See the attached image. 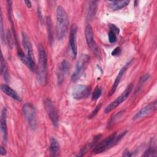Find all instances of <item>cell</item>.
Returning <instances> with one entry per match:
<instances>
[{
	"mask_svg": "<svg viewBox=\"0 0 157 157\" xmlns=\"http://www.w3.org/2000/svg\"><path fill=\"white\" fill-rule=\"evenodd\" d=\"M23 114L26 119L30 129L35 130L37 126L36 111L35 107L31 103H25L22 109Z\"/></svg>",
	"mask_w": 157,
	"mask_h": 157,
	"instance_id": "277c9868",
	"label": "cell"
},
{
	"mask_svg": "<svg viewBox=\"0 0 157 157\" xmlns=\"http://www.w3.org/2000/svg\"><path fill=\"white\" fill-rule=\"evenodd\" d=\"M17 54L18 56L20 58V59L23 62V64H25L29 69H31L33 71L37 70V66L35 63V61L30 59L24 52L20 48H18L17 50Z\"/></svg>",
	"mask_w": 157,
	"mask_h": 157,
	"instance_id": "9a60e30c",
	"label": "cell"
},
{
	"mask_svg": "<svg viewBox=\"0 0 157 157\" xmlns=\"http://www.w3.org/2000/svg\"><path fill=\"white\" fill-rule=\"evenodd\" d=\"M97 9V1H91L88 2L87 9V17L88 19H91L95 15Z\"/></svg>",
	"mask_w": 157,
	"mask_h": 157,
	"instance_id": "44dd1931",
	"label": "cell"
},
{
	"mask_svg": "<svg viewBox=\"0 0 157 157\" xmlns=\"http://www.w3.org/2000/svg\"><path fill=\"white\" fill-rule=\"evenodd\" d=\"M6 42L7 44V45L9 46V48L12 49V47H13V40H12V34L10 33V32L8 30L7 32V34H6Z\"/></svg>",
	"mask_w": 157,
	"mask_h": 157,
	"instance_id": "4316f807",
	"label": "cell"
},
{
	"mask_svg": "<svg viewBox=\"0 0 157 157\" xmlns=\"http://www.w3.org/2000/svg\"><path fill=\"white\" fill-rule=\"evenodd\" d=\"M110 29L112 30L113 31H114L115 33H119V32H120L119 28L118 27H117L115 25L111 24L110 25Z\"/></svg>",
	"mask_w": 157,
	"mask_h": 157,
	"instance_id": "1f68e13d",
	"label": "cell"
},
{
	"mask_svg": "<svg viewBox=\"0 0 157 157\" xmlns=\"http://www.w3.org/2000/svg\"><path fill=\"white\" fill-rule=\"evenodd\" d=\"M101 137V135L99 134L96 136H95L94 137V139L92 140L91 142H89L88 144H87L85 146H84L82 149L81 150L80 154H78L77 156H83L85 155V153H86V151L88 150H89L91 148H93L94 146L97 144V142L99 141V140L100 139V138Z\"/></svg>",
	"mask_w": 157,
	"mask_h": 157,
	"instance_id": "ffe728a7",
	"label": "cell"
},
{
	"mask_svg": "<svg viewBox=\"0 0 157 157\" xmlns=\"http://www.w3.org/2000/svg\"><path fill=\"white\" fill-rule=\"evenodd\" d=\"M101 107V103H99L98 105H97V106L94 108V109L93 110V112L90 113V115H89L88 118H94V117L97 115V113H98V112L99 111Z\"/></svg>",
	"mask_w": 157,
	"mask_h": 157,
	"instance_id": "f1b7e54d",
	"label": "cell"
},
{
	"mask_svg": "<svg viewBox=\"0 0 157 157\" xmlns=\"http://www.w3.org/2000/svg\"><path fill=\"white\" fill-rule=\"evenodd\" d=\"M129 3V1H128V0L110 1H109V6L112 10H117L124 7Z\"/></svg>",
	"mask_w": 157,
	"mask_h": 157,
	"instance_id": "ac0fdd59",
	"label": "cell"
},
{
	"mask_svg": "<svg viewBox=\"0 0 157 157\" xmlns=\"http://www.w3.org/2000/svg\"><path fill=\"white\" fill-rule=\"evenodd\" d=\"M77 27L75 25H72L69 33V47L72 53V57L75 58L77 55Z\"/></svg>",
	"mask_w": 157,
	"mask_h": 157,
	"instance_id": "30bf717a",
	"label": "cell"
},
{
	"mask_svg": "<svg viewBox=\"0 0 157 157\" xmlns=\"http://www.w3.org/2000/svg\"><path fill=\"white\" fill-rule=\"evenodd\" d=\"M121 50L120 47H117L115 48V49L112 52V56H118L121 53Z\"/></svg>",
	"mask_w": 157,
	"mask_h": 157,
	"instance_id": "f546056e",
	"label": "cell"
},
{
	"mask_svg": "<svg viewBox=\"0 0 157 157\" xmlns=\"http://www.w3.org/2000/svg\"><path fill=\"white\" fill-rule=\"evenodd\" d=\"M69 26V18L64 9L61 6H58L56 9V37L58 40L63 39L67 32Z\"/></svg>",
	"mask_w": 157,
	"mask_h": 157,
	"instance_id": "6da1fadb",
	"label": "cell"
},
{
	"mask_svg": "<svg viewBox=\"0 0 157 157\" xmlns=\"http://www.w3.org/2000/svg\"><path fill=\"white\" fill-rule=\"evenodd\" d=\"M44 107L53 124L57 127L58 125V115L53 102L49 99H46L44 101Z\"/></svg>",
	"mask_w": 157,
	"mask_h": 157,
	"instance_id": "ba28073f",
	"label": "cell"
},
{
	"mask_svg": "<svg viewBox=\"0 0 157 157\" xmlns=\"http://www.w3.org/2000/svg\"><path fill=\"white\" fill-rule=\"evenodd\" d=\"M156 149L153 147H150L144 153L143 156H156Z\"/></svg>",
	"mask_w": 157,
	"mask_h": 157,
	"instance_id": "484cf974",
	"label": "cell"
},
{
	"mask_svg": "<svg viewBox=\"0 0 157 157\" xmlns=\"http://www.w3.org/2000/svg\"><path fill=\"white\" fill-rule=\"evenodd\" d=\"M85 39L88 47L90 50L94 53V55L98 58H101V52L99 47L94 40V34L93 29L90 25H88L85 28Z\"/></svg>",
	"mask_w": 157,
	"mask_h": 157,
	"instance_id": "8992f818",
	"label": "cell"
},
{
	"mask_svg": "<svg viewBox=\"0 0 157 157\" xmlns=\"http://www.w3.org/2000/svg\"><path fill=\"white\" fill-rule=\"evenodd\" d=\"M1 71L2 75L4 77V79L6 81H8L9 72H8L7 66L2 54L1 55Z\"/></svg>",
	"mask_w": 157,
	"mask_h": 157,
	"instance_id": "7402d4cb",
	"label": "cell"
},
{
	"mask_svg": "<svg viewBox=\"0 0 157 157\" xmlns=\"http://www.w3.org/2000/svg\"><path fill=\"white\" fill-rule=\"evenodd\" d=\"M123 156H126V157H127V156H133V154H132V153L129 152L128 150H126L124 151V153H123Z\"/></svg>",
	"mask_w": 157,
	"mask_h": 157,
	"instance_id": "d6a6232c",
	"label": "cell"
},
{
	"mask_svg": "<svg viewBox=\"0 0 157 157\" xmlns=\"http://www.w3.org/2000/svg\"><path fill=\"white\" fill-rule=\"evenodd\" d=\"M150 78V75L148 74H145V75H144L142 77H141V78H140L138 85L137 86V89L136 90V93L137 91H139L142 87V86L144 85V84L146 82V81H147L148 80V78Z\"/></svg>",
	"mask_w": 157,
	"mask_h": 157,
	"instance_id": "603a6c76",
	"label": "cell"
},
{
	"mask_svg": "<svg viewBox=\"0 0 157 157\" xmlns=\"http://www.w3.org/2000/svg\"><path fill=\"white\" fill-rule=\"evenodd\" d=\"M60 150V147L59 142L55 138H52L50 139V151L52 156H57L59 155Z\"/></svg>",
	"mask_w": 157,
	"mask_h": 157,
	"instance_id": "d6986e66",
	"label": "cell"
},
{
	"mask_svg": "<svg viewBox=\"0 0 157 157\" xmlns=\"http://www.w3.org/2000/svg\"><path fill=\"white\" fill-rule=\"evenodd\" d=\"M90 60V56L86 54H82L75 65V70L71 76V81L73 82L78 80L85 71Z\"/></svg>",
	"mask_w": 157,
	"mask_h": 157,
	"instance_id": "5b68a950",
	"label": "cell"
},
{
	"mask_svg": "<svg viewBox=\"0 0 157 157\" xmlns=\"http://www.w3.org/2000/svg\"><path fill=\"white\" fill-rule=\"evenodd\" d=\"M38 52L39 65L36 70L37 77L40 84L45 85L47 82V58L45 48L41 44L38 45Z\"/></svg>",
	"mask_w": 157,
	"mask_h": 157,
	"instance_id": "7a4b0ae2",
	"label": "cell"
},
{
	"mask_svg": "<svg viewBox=\"0 0 157 157\" xmlns=\"http://www.w3.org/2000/svg\"><path fill=\"white\" fill-rule=\"evenodd\" d=\"M7 109L4 107L1 110L0 118L1 132L2 134V140L6 143L7 140Z\"/></svg>",
	"mask_w": 157,
	"mask_h": 157,
	"instance_id": "5bb4252c",
	"label": "cell"
},
{
	"mask_svg": "<svg viewBox=\"0 0 157 157\" xmlns=\"http://www.w3.org/2000/svg\"><path fill=\"white\" fill-rule=\"evenodd\" d=\"M102 94V90L99 86H96L93 93H92V100L96 101L99 98Z\"/></svg>",
	"mask_w": 157,
	"mask_h": 157,
	"instance_id": "d4e9b609",
	"label": "cell"
},
{
	"mask_svg": "<svg viewBox=\"0 0 157 157\" xmlns=\"http://www.w3.org/2000/svg\"><path fill=\"white\" fill-rule=\"evenodd\" d=\"M132 88H133V84L130 83L127 86L126 90L115 100H114L113 102H112L110 104H109L105 108L104 112L105 113H107L111 112L112 110L115 109L116 107H117L120 104H121L123 102H124L128 98L129 94H131V93L132 90Z\"/></svg>",
	"mask_w": 157,
	"mask_h": 157,
	"instance_id": "52a82bcc",
	"label": "cell"
},
{
	"mask_svg": "<svg viewBox=\"0 0 157 157\" xmlns=\"http://www.w3.org/2000/svg\"><path fill=\"white\" fill-rule=\"evenodd\" d=\"M25 4H26V6H27L28 8H31V6H32V4H31V2L30 1H24Z\"/></svg>",
	"mask_w": 157,
	"mask_h": 157,
	"instance_id": "836d02e7",
	"label": "cell"
},
{
	"mask_svg": "<svg viewBox=\"0 0 157 157\" xmlns=\"http://www.w3.org/2000/svg\"><path fill=\"white\" fill-rule=\"evenodd\" d=\"M125 136V133L124 132H121L119 135H117L116 132H114L108 136L104 140L101 142L96 144L94 147L93 151L95 154H99L104 152L107 149L112 148L116 145L123 137Z\"/></svg>",
	"mask_w": 157,
	"mask_h": 157,
	"instance_id": "3957f363",
	"label": "cell"
},
{
	"mask_svg": "<svg viewBox=\"0 0 157 157\" xmlns=\"http://www.w3.org/2000/svg\"><path fill=\"white\" fill-rule=\"evenodd\" d=\"M47 29H48V40L51 41L52 40V20L51 18L49 17H47Z\"/></svg>",
	"mask_w": 157,
	"mask_h": 157,
	"instance_id": "cb8c5ba5",
	"label": "cell"
},
{
	"mask_svg": "<svg viewBox=\"0 0 157 157\" xmlns=\"http://www.w3.org/2000/svg\"><path fill=\"white\" fill-rule=\"evenodd\" d=\"M131 63V61H129V62L126 63L125 65L120 70V71L118 73V75H117V77H116V78L114 81V83H113V85H112V87H111V88H110V91H109V92L107 94L108 97L111 96L115 93V91H116V90L117 88V86H118V85H119V83H120V82L121 80V78H122L123 75L125 73V72L127 70V69L128 68V67L130 66Z\"/></svg>",
	"mask_w": 157,
	"mask_h": 157,
	"instance_id": "4fadbf2b",
	"label": "cell"
},
{
	"mask_svg": "<svg viewBox=\"0 0 157 157\" xmlns=\"http://www.w3.org/2000/svg\"><path fill=\"white\" fill-rule=\"evenodd\" d=\"M6 153V151L3 147H0V154L1 155H4Z\"/></svg>",
	"mask_w": 157,
	"mask_h": 157,
	"instance_id": "e575fe53",
	"label": "cell"
},
{
	"mask_svg": "<svg viewBox=\"0 0 157 157\" xmlns=\"http://www.w3.org/2000/svg\"><path fill=\"white\" fill-rule=\"evenodd\" d=\"M1 89L4 93H5L6 95L9 96L12 99L18 101H21V98L18 95V94L14 90H13L12 88H10L9 86L5 85V84L1 85Z\"/></svg>",
	"mask_w": 157,
	"mask_h": 157,
	"instance_id": "e0dca14e",
	"label": "cell"
},
{
	"mask_svg": "<svg viewBox=\"0 0 157 157\" xmlns=\"http://www.w3.org/2000/svg\"><path fill=\"white\" fill-rule=\"evenodd\" d=\"M21 37H22V44L23 47L26 51V55L31 59L34 60V57L33 52V47L31 44V42L29 39L28 36L25 32L21 33Z\"/></svg>",
	"mask_w": 157,
	"mask_h": 157,
	"instance_id": "2e32d148",
	"label": "cell"
},
{
	"mask_svg": "<svg viewBox=\"0 0 157 157\" xmlns=\"http://www.w3.org/2000/svg\"><path fill=\"white\" fill-rule=\"evenodd\" d=\"M70 69V64L68 61L64 59L61 63L57 72V80L58 84H61Z\"/></svg>",
	"mask_w": 157,
	"mask_h": 157,
	"instance_id": "7c38bea8",
	"label": "cell"
},
{
	"mask_svg": "<svg viewBox=\"0 0 157 157\" xmlns=\"http://www.w3.org/2000/svg\"><path fill=\"white\" fill-rule=\"evenodd\" d=\"M91 93V88L84 85H77L72 91V97L74 99L81 100L86 98Z\"/></svg>",
	"mask_w": 157,
	"mask_h": 157,
	"instance_id": "9c48e42d",
	"label": "cell"
},
{
	"mask_svg": "<svg viewBox=\"0 0 157 157\" xmlns=\"http://www.w3.org/2000/svg\"><path fill=\"white\" fill-rule=\"evenodd\" d=\"M3 31H4V29H3V23H2V15H1V39L2 40H4V33H3Z\"/></svg>",
	"mask_w": 157,
	"mask_h": 157,
	"instance_id": "4dcf8cb0",
	"label": "cell"
},
{
	"mask_svg": "<svg viewBox=\"0 0 157 157\" xmlns=\"http://www.w3.org/2000/svg\"><path fill=\"white\" fill-rule=\"evenodd\" d=\"M156 109V101H154L153 102L150 103L147 105L142 108L139 111H138L133 117L132 120L134 121L137 120L147 115L150 114L151 112H153Z\"/></svg>",
	"mask_w": 157,
	"mask_h": 157,
	"instance_id": "8fae6325",
	"label": "cell"
},
{
	"mask_svg": "<svg viewBox=\"0 0 157 157\" xmlns=\"http://www.w3.org/2000/svg\"><path fill=\"white\" fill-rule=\"evenodd\" d=\"M108 37H109V40L110 42V43L111 44H113L117 41V36H116V33L113 31L112 30L110 29L109 34H108Z\"/></svg>",
	"mask_w": 157,
	"mask_h": 157,
	"instance_id": "83f0119b",
	"label": "cell"
}]
</instances>
